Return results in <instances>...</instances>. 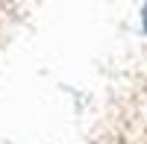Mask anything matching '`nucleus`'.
Returning <instances> with one entry per match:
<instances>
[{
  "label": "nucleus",
  "instance_id": "nucleus-1",
  "mask_svg": "<svg viewBox=\"0 0 147 144\" xmlns=\"http://www.w3.org/2000/svg\"><path fill=\"white\" fill-rule=\"evenodd\" d=\"M141 24H144V32H147V6H144V15H141Z\"/></svg>",
  "mask_w": 147,
  "mask_h": 144
}]
</instances>
